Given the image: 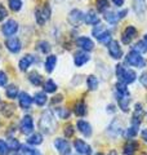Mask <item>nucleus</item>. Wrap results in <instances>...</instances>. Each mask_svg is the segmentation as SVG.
<instances>
[{
    "label": "nucleus",
    "instance_id": "1",
    "mask_svg": "<svg viewBox=\"0 0 147 155\" xmlns=\"http://www.w3.org/2000/svg\"><path fill=\"white\" fill-rule=\"evenodd\" d=\"M39 128L41 129L43 133L45 134H53L57 129V120L51 111H44L41 114L40 122H39Z\"/></svg>",
    "mask_w": 147,
    "mask_h": 155
},
{
    "label": "nucleus",
    "instance_id": "2",
    "mask_svg": "<svg viewBox=\"0 0 147 155\" xmlns=\"http://www.w3.org/2000/svg\"><path fill=\"white\" fill-rule=\"evenodd\" d=\"M125 62H126V65L133 66V67H143L146 65L145 58L142 57L141 53L136 52V51H132V52H129L128 54H126Z\"/></svg>",
    "mask_w": 147,
    "mask_h": 155
},
{
    "label": "nucleus",
    "instance_id": "3",
    "mask_svg": "<svg viewBox=\"0 0 147 155\" xmlns=\"http://www.w3.org/2000/svg\"><path fill=\"white\" fill-rule=\"evenodd\" d=\"M67 19L72 26H80V23L85 19V14L83 13L80 9H72V11L68 13Z\"/></svg>",
    "mask_w": 147,
    "mask_h": 155
},
{
    "label": "nucleus",
    "instance_id": "4",
    "mask_svg": "<svg viewBox=\"0 0 147 155\" xmlns=\"http://www.w3.org/2000/svg\"><path fill=\"white\" fill-rule=\"evenodd\" d=\"M121 130H122V123L117 118H115V119H112V122L110 123L109 128H107V136H110L112 138H116L121 133Z\"/></svg>",
    "mask_w": 147,
    "mask_h": 155
},
{
    "label": "nucleus",
    "instance_id": "5",
    "mask_svg": "<svg viewBox=\"0 0 147 155\" xmlns=\"http://www.w3.org/2000/svg\"><path fill=\"white\" fill-rule=\"evenodd\" d=\"M35 18H36V22L39 23L40 26H43L49 18H51V9H49L48 5H45L41 9H36L35 11Z\"/></svg>",
    "mask_w": 147,
    "mask_h": 155
},
{
    "label": "nucleus",
    "instance_id": "6",
    "mask_svg": "<svg viewBox=\"0 0 147 155\" xmlns=\"http://www.w3.org/2000/svg\"><path fill=\"white\" fill-rule=\"evenodd\" d=\"M17 30H18V23L14 21V19H9V21H7L2 27L4 36H13L14 34L17 32Z\"/></svg>",
    "mask_w": 147,
    "mask_h": 155
},
{
    "label": "nucleus",
    "instance_id": "7",
    "mask_svg": "<svg viewBox=\"0 0 147 155\" xmlns=\"http://www.w3.org/2000/svg\"><path fill=\"white\" fill-rule=\"evenodd\" d=\"M107 45H109V53H110V56L114 58V60H120L121 56H122V51H121V48H120L119 41H117V40H111Z\"/></svg>",
    "mask_w": 147,
    "mask_h": 155
},
{
    "label": "nucleus",
    "instance_id": "8",
    "mask_svg": "<svg viewBox=\"0 0 147 155\" xmlns=\"http://www.w3.org/2000/svg\"><path fill=\"white\" fill-rule=\"evenodd\" d=\"M142 119H143V107H142L141 104H136L133 115H132V125L139 127V124L142 123Z\"/></svg>",
    "mask_w": 147,
    "mask_h": 155
},
{
    "label": "nucleus",
    "instance_id": "9",
    "mask_svg": "<svg viewBox=\"0 0 147 155\" xmlns=\"http://www.w3.org/2000/svg\"><path fill=\"white\" fill-rule=\"evenodd\" d=\"M54 147L57 149V151L60 153L61 155H67L70 154L71 151V146L70 143H68V141H66V140L63 138H57L54 141Z\"/></svg>",
    "mask_w": 147,
    "mask_h": 155
},
{
    "label": "nucleus",
    "instance_id": "10",
    "mask_svg": "<svg viewBox=\"0 0 147 155\" xmlns=\"http://www.w3.org/2000/svg\"><path fill=\"white\" fill-rule=\"evenodd\" d=\"M76 45L80 48V49H83L84 52H90L94 49V43H93L92 39L87 38V36H81L76 40Z\"/></svg>",
    "mask_w": 147,
    "mask_h": 155
},
{
    "label": "nucleus",
    "instance_id": "11",
    "mask_svg": "<svg viewBox=\"0 0 147 155\" xmlns=\"http://www.w3.org/2000/svg\"><path fill=\"white\" fill-rule=\"evenodd\" d=\"M21 132L23 134H31L34 132V120L30 115L23 116L21 120Z\"/></svg>",
    "mask_w": 147,
    "mask_h": 155
},
{
    "label": "nucleus",
    "instance_id": "12",
    "mask_svg": "<svg viewBox=\"0 0 147 155\" xmlns=\"http://www.w3.org/2000/svg\"><path fill=\"white\" fill-rule=\"evenodd\" d=\"M74 147L81 155H92V147L85 141H83V140H75Z\"/></svg>",
    "mask_w": 147,
    "mask_h": 155
},
{
    "label": "nucleus",
    "instance_id": "13",
    "mask_svg": "<svg viewBox=\"0 0 147 155\" xmlns=\"http://www.w3.org/2000/svg\"><path fill=\"white\" fill-rule=\"evenodd\" d=\"M137 36V30L134 26H126L125 30L122 31V35H121V41L124 44H129V43L133 40V39Z\"/></svg>",
    "mask_w": 147,
    "mask_h": 155
},
{
    "label": "nucleus",
    "instance_id": "14",
    "mask_svg": "<svg viewBox=\"0 0 147 155\" xmlns=\"http://www.w3.org/2000/svg\"><path fill=\"white\" fill-rule=\"evenodd\" d=\"M116 97H117V102H119V106L120 109L126 113L129 110V104H130V93H116Z\"/></svg>",
    "mask_w": 147,
    "mask_h": 155
},
{
    "label": "nucleus",
    "instance_id": "15",
    "mask_svg": "<svg viewBox=\"0 0 147 155\" xmlns=\"http://www.w3.org/2000/svg\"><path fill=\"white\" fill-rule=\"evenodd\" d=\"M5 47H7V49L9 52H12V53H18L22 48L21 41H19V39H17V38L8 39V40L5 41Z\"/></svg>",
    "mask_w": 147,
    "mask_h": 155
},
{
    "label": "nucleus",
    "instance_id": "16",
    "mask_svg": "<svg viewBox=\"0 0 147 155\" xmlns=\"http://www.w3.org/2000/svg\"><path fill=\"white\" fill-rule=\"evenodd\" d=\"M32 101H34V98H32L30 94H27L26 92H22V93H19L18 102H19V106H21V109H23V110L30 109Z\"/></svg>",
    "mask_w": 147,
    "mask_h": 155
},
{
    "label": "nucleus",
    "instance_id": "17",
    "mask_svg": "<svg viewBox=\"0 0 147 155\" xmlns=\"http://www.w3.org/2000/svg\"><path fill=\"white\" fill-rule=\"evenodd\" d=\"M77 129H79V132L83 133L85 136V137H90L92 136V125L85 122V120H77Z\"/></svg>",
    "mask_w": 147,
    "mask_h": 155
},
{
    "label": "nucleus",
    "instance_id": "18",
    "mask_svg": "<svg viewBox=\"0 0 147 155\" xmlns=\"http://www.w3.org/2000/svg\"><path fill=\"white\" fill-rule=\"evenodd\" d=\"M89 60H90V57H89V54H88V53H85V52H77L76 54H75V57H74V62H75V65H76L77 67L85 65Z\"/></svg>",
    "mask_w": 147,
    "mask_h": 155
},
{
    "label": "nucleus",
    "instance_id": "19",
    "mask_svg": "<svg viewBox=\"0 0 147 155\" xmlns=\"http://www.w3.org/2000/svg\"><path fill=\"white\" fill-rule=\"evenodd\" d=\"M133 9L137 16H143L146 12V0H133Z\"/></svg>",
    "mask_w": 147,
    "mask_h": 155
},
{
    "label": "nucleus",
    "instance_id": "20",
    "mask_svg": "<svg viewBox=\"0 0 147 155\" xmlns=\"http://www.w3.org/2000/svg\"><path fill=\"white\" fill-rule=\"evenodd\" d=\"M32 62H34V57L31 54H27V56H24L21 58V61H19V70L21 71H27V69L32 65Z\"/></svg>",
    "mask_w": 147,
    "mask_h": 155
},
{
    "label": "nucleus",
    "instance_id": "21",
    "mask_svg": "<svg viewBox=\"0 0 147 155\" xmlns=\"http://www.w3.org/2000/svg\"><path fill=\"white\" fill-rule=\"evenodd\" d=\"M137 147H138V145H137L136 141H133V140H129V141H126L124 147H122V150H124V154L125 155H133L136 153Z\"/></svg>",
    "mask_w": 147,
    "mask_h": 155
},
{
    "label": "nucleus",
    "instance_id": "22",
    "mask_svg": "<svg viewBox=\"0 0 147 155\" xmlns=\"http://www.w3.org/2000/svg\"><path fill=\"white\" fill-rule=\"evenodd\" d=\"M136 79H137V75L133 70H125L120 81H122V83H125V84H132L136 81Z\"/></svg>",
    "mask_w": 147,
    "mask_h": 155
},
{
    "label": "nucleus",
    "instance_id": "23",
    "mask_svg": "<svg viewBox=\"0 0 147 155\" xmlns=\"http://www.w3.org/2000/svg\"><path fill=\"white\" fill-rule=\"evenodd\" d=\"M85 22L88 23V25L96 26V25L100 23V17L97 16V13L94 11H89V12L85 14Z\"/></svg>",
    "mask_w": 147,
    "mask_h": 155
},
{
    "label": "nucleus",
    "instance_id": "24",
    "mask_svg": "<svg viewBox=\"0 0 147 155\" xmlns=\"http://www.w3.org/2000/svg\"><path fill=\"white\" fill-rule=\"evenodd\" d=\"M74 113H75L77 116H84L87 115V105L84 101H77L74 106Z\"/></svg>",
    "mask_w": 147,
    "mask_h": 155
},
{
    "label": "nucleus",
    "instance_id": "25",
    "mask_svg": "<svg viewBox=\"0 0 147 155\" xmlns=\"http://www.w3.org/2000/svg\"><path fill=\"white\" fill-rule=\"evenodd\" d=\"M28 80L32 83V85L35 87H40L43 84V76L39 74L38 71H32L28 74Z\"/></svg>",
    "mask_w": 147,
    "mask_h": 155
},
{
    "label": "nucleus",
    "instance_id": "26",
    "mask_svg": "<svg viewBox=\"0 0 147 155\" xmlns=\"http://www.w3.org/2000/svg\"><path fill=\"white\" fill-rule=\"evenodd\" d=\"M56 64H57V57L53 56V54L48 56L47 60H45V70H47V72H52L53 70H54Z\"/></svg>",
    "mask_w": 147,
    "mask_h": 155
},
{
    "label": "nucleus",
    "instance_id": "27",
    "mask_svg": "<svg viewBox=\"0 0 147 155\" xmlns=\"http://www.w3.org/2000/svg\"><path fill=\"white\" fill-rule=\"evenodd\" d=\"M19 155H43V154L39 151V150L28 147L27 145H22V146L19 147Z\"/></svg>",
    "mask_w": 147,
    "mask_h": 155
},
{
    "label": "nucleus",
    "instance_id": "28",
    "mask_svg": "<svg viewBox=\"0 0 147 155\" xmlns=\"http://www.w3.org/2000/svg\"><path fill=\"white\" fill-rule=\"evenodd\" d=\"M87 84H88V89L89 91H96L98 88L100 81H98L96 75H89L88 76V79H87Z\"/></svg>",
    "mask_w": 147,
    "mask_h": 155
},
{
    "label": "nucleus",
    "instance_id": "29",
    "mask_svg": "<svg viewBox=\"0 0 147 155\" xmlns=\"http://www.w3.org/2000/svg\"><path fill=\"white\" fill-rule=\"evenodd\" d=\"M0 110H2V113H3L4 116L9 118V116H12L13 113H14V106L11 105V104H2V106H0Z\"/></svg>",
    "mask_w": 147,
    "mask_h": 155
},
{
    "label": "nucleus",
    "instance_id": "30",
    "mask_svg": "<svg viewBox=\"0 0 147 155\" xmlns=\"http://www.w3.org/2000/svg\"><path fill=\"white\" fill-rule=\"evenodd\" d=\"M105 19L110 23V25H115V23H117V21H119L120 18H119V14H117V13L110 11V12H106Z\"/></svg>",
    "mask_w": 147,
    "mask_h": 155
},
{
    "label": "nucleus",
    "instance_id": "31",
    "mask_svg": "<svg viewBox=\"0 0 147 155\" xmlns=\"http://www.w3.org/2000/svg\"><path fill=\"white\" fill-rule=\"evenodd\" d=\"M5 94L8 98H11V100H14L17 97L18 94V88L14 84H11V85H8L7 87V89H5Z\"/></svg>",
    "mask_w": 147,
    "mask_h": 155
},
{
    "label": "nucleus",
    "instance_id": "32",
    "mask_svg": "<svg viewBox=\"0 0 147 155\" xmlns=\"http://www.w3.org/2000/svg\"><path fill=\"white\" fill-rule=\"evenodd\" d=\"M41 142H43V136L40 133H34L27 138V143H30V145H36L38 146Z\"/></svg>",
    "mask_w": 147,
    "mask_h": 155
},
{
    "label": "nucleus",
    "instance_id": "33",
    "mask_svg": "<svg viewBox=\"0 0 147 155\" xmlns=\"http://www.w3.org/2000/svg\"><path fill=\"white\" fill-rule=\"evenodd\" d=\"M47 96L45 93H43V92H38V93L35 94V97H34V101H35V104L38 106H43V105H45L47 102Z\"/></svg>",
    "mask_w": 147,
    "mask_h": 155
},
{
    "label": "nucleus",
    "instance_id": "34",
    "mask_svg": "<svg viewBox=\"0 0 147 155\" xmlns=\"http://www.w3.org/2000/svg\"><path fill=\"white\" fill-rule=\"evenodd\" d=\"M44 91L48 92V93H54L57 91V84L52 79H48L45 81V84H44Z\"/></svg>",
    "mask_w": 147,
    "mask_h": 155
},
{
    "label": "nucleus",
    "instance_id": "35",
    "mask_svg": "<svg viewBox=\"0 0 147 155\" xmlns=\"http://www.w3.org/2000/svg\"><path fill=\"white\" fill-rule=\"evenodd\" d=\"M97 39H98L100 43H102V44H109V43L111 41V32L109 30H106V31L102 32Z\"/></svg>",
    "mask_w": 147,
    "mask_h": 155
},
{
    "label": "nucleus",
    "instance_id": "36",
    "mask_svg": "<svg viewBox=\"0 0 147 155\" xmlns=\"http://www.w3.org/2000/svg\"><path fill=\"white\" fill-rule=\"evenodd\" d=\"M56 113H57V116L60 119H68L70 118V115H71L70 110L66 109V107H57Z\"/></svg>",
    "mask_w": 147,
    "mask_h": 155
},
{
    "label": "nucleus",
    "instance_id": "37",
    "mask_svg": "<svg viewBox=\"0 0 147 155\" xmlns=\"http://www.w3.org/2000/svg\"><path fill=\"white\" fill-rule=\"evenodd\" d=\"M8 3H9V8H11L13 12L21 11V8H22V2L21 0H8Z\"/></svg>",
    "mask_w": 147,
    "mask_h": 155
},
{
    "label": "nucleus",
    "instance_id": "38",
    "mask_svg": "<svg viewBox=\"0 0 147 155\" xmlns=\"http://www.w3.org/2000/svg\"><path fill=\"white\" fill-rule=\"evenodd\" d=\"M96 5L100 12H105L109 8V0H96Z\"/></svg>",
    "mask_w": 147,
    "mask_h": 155
},
{
    "label": "nucleus",
    "instance_id": "39",
    "mask_svg": "<svg viewBox=\"0 0 147 155\" xmlns=\"http://www.w3.org/2000/svg\"><path fill=\"white\" fill-rule=\"evenodd\" d=\"M103 31H106V27H105L103 25H101V23H98V25H96V26H94V28H93L92 34H93V36L98 38V36H100Z\"/></svg>",
    "mask_w": 147,
    "mask_h": 155
},
{
    "label": "nucleus",
    "instance_id": "40",
    "mask_svg": "<svg viewBox=\"0 0 147 155\" xmlns=\"http://www.w3.org/2000/svg\"><path fill=\"white\" fill-rule=\"evenodd\" d=\"M38 48H39V49H40L43 53H48V52H51V44H49L48 41H45V40L39 41Z\"/></svg>",
    "mask_w": 147,
    "mask_h": 155
},
{
    "label": "nucleus",
    "instance_id": "41",
    "mask_svg": "<svg viewBox=\"0 0 147 155\" xmlns=\"http://www.w3.org/2000/svg\"><path fill=\"white\" fill-rule=\"evenodd\" d=\"M8 147H9V150H18L19 147H21V145H19L18 140L11 138L9 140V142H8Z\"/></svg>",
    "mask_w": 147,
    "mask_h": 155
},
{
    "label": "nucleus",
    "instance_id": "42",
    "mask_svg": "<svg viewBox=\"0 0 147 155\" xmlns=\"http://www.w3.org/2000/svg\"><path fill=\"white\" fill-rule=\"evenodd\" d=\"M8 151H9L8 143L4 140H0V155H7Z\"/></svg>",
    "mask_w": 147,
    "mask_h": 155
},
{
    "label": "nucleus",
    "instance_id": "43",
    "mask_svg": "<svg viewBox=\"0 0 147 155\" xmlns=\"http://www.w3.org/2000/svg\"><path fill=\"white\" fill-rule=\"evenodd\" d=\"M133 51H136V52H141V53H143V52H146L147 51V48H146V45H145V43H143V40L142 41H138L137 44L134 45V49Z\"/></svg>",
    "mask_w": 147,
    "mask_h": 155
},
{
    "label": "nucleus",
    "instance_id": "44",
    "mask_svg": "<svg viewBox=\"0 0 147 155\" xmlns=\"http://www.w3.org/2000/svg\"><path fill=\"white\" fill-rule=\"evenodd\" d=\"M63 132H65L66 137H72L74 132H75V129H74V127H72L71 124H68V125H66V127H65V130H63Z\"/></svg>",
    "mask_w": 147,
    "mask_h": 155
},
{
    "label": "nucleus",
    "instance_id": "45",
    "mask_svg": "<svg viewBox=\"0 0 147 155\" xmlns=\"http://www.w3.org/2000/svg\"><path fill=\"white\" fill-rule=\"evenodd\" d=\"M138 132V127H136V125H132V127L126 130V137H134Z\"/></svg>",
    "mask_w": 147,
    "mask_h": 155
},
{
    "label": "nucleus",
    "instance_id": "46",
    "mask_svg": "<svg viewBox=\"0 0 147 155\" xmlns=\"http://www.w3.org/2000/svg\"><path fill=\"white\" fill-rule=\"evenodd\" d=\"M125 67L122 66V65H117L116 66V76L119 78V79L121 80V78H122V75H124V72H125Z\"/></svg>",
    "mask_w": 147,
    "mask_h": 155
},
{
    "label": "nucleus",
    "instance_id": "47",
    "mask_svg": "<svg viewBox=\"0 0 147 155\" xmlns=\"http://www.w3.org/2000/svg\"><path fill=\"white\" fill-rule=\"evenodd\" d=\"M8 83V76L4 71H0V87H5Z\"/></svg>",
    "mask_w": 147,
    "mask_h": 155
},
{
    "label": "nucleus",
    "instance_id": "48",
    "mask_svg": "<svg viewBox=\"0 0 147 155\" xmlns=\"http://www.w3.org/2000/svg\"><path fill=\"white\" fill-rule=\"evenodd\" d=\"M7 16H8V12H7L5 7H4L3 4H0V21H3Z\"/></svg>",
    "mask_w": 147,
    "mask_h": 155
},
{
    "label": "nucleus",
    "instance_id": "49",
    "mask_svg": "<svg viewBox=\"0 0 147 155\" xmlns=\"http://www.w3.org/2000/svg\"><path fill=\"white\" fill-rule=\"evenodd\" d=\"M139 81H141V84L145 87V88L147 89V72H143V74L141 75L139 78Z\"/></svg>",
    "mask_w": 147,
    "mask_h": 155
},
{
    "label": "nucleus",
    "instance_id": "50",
    "mask_svg": "<svg viewBox=\"0 0 147 155\" xmlns=\"http://www.w3.org/2000/svg\"><path fill=\"white\" fill-rule=\"evenodd\" d=\"M126 13H128V9H122V11L119 12L117 14H119V18H124L126 16Z\"/></svg>",
    "mask_w": 147,
    "mask_h": 155
},
{
    "label": "nucleus",
    "instance_id": "51",
    "mask_svg": "<svg viewBox=\"0 0 147 155\" xmlns=\"http://www.w3.org/2000/svg\"><path fill=\"white\" fill-rule=\"evenodd\" d=\"M112 2H114V4L117 7H121L122 4H124V0H112Z\"/></svg>",
    "mask_w": 147,
    "mask_h": 155
},
{
    "label": "nucleus",
    "instance_id": "52",
    "mask_svg": "<svg viewBox=\"0 0 147 155\" xmlns=\"http://www.w3.org/2000/svg\"><path fill=\"white\" fill-rule=\"evenodd\" d=\"M141 136H142V138L145 140V141L147 142V129H143L142 130V133H141Z\"/></svg>",
    "mask_w": 147,
    "mask_h": 155
},
{
    "label": "nucleus",
    "instance_id": "53",
    "mask_svg": "<svg viewBox=\"0 0 147 155\" xmlns=\"http://www.w3.org/2000/svg\"><path fill=\"white\" fill-rule=\"evenodd\" d=\"M107 111H109V113H115V106L114 105H109L107 106Z\"/></svg>",
    "mask_w": 147,
    "mask_h": 155
},
{
    "label": "nucleus",
    "instance_id": "54",
    "mask_svg": "<svg viewBox=\"0 0 147 155\" xmlns=\"http://www.w3.org/2000/svg\"><path fill=\"white\" fill-rule=\"evenodd\" d=\"M143 43H145V45H146V48H147V34H146L145 38H143Z\"/></svg>",
    "mask_w": 147,
    "mask_h": 155
},
{
    "label": "nucleus",
    "instance_id": "55",
    "mask_svg": "<svg viewBox=\"0 0 147 155\" xmlns=\"http://www.w3.org/2000/svg\"><path fill=\"white\" fill-rule=\"evenodd\" d=\"M109 155H117V153L115 151V150H111V151H110V154Z\"/></svg>",
    "mask_w": 147,
    "mask_h": 155
},
{
    "label": "nucleus",
    "instance_id": "56",
    "mask_svg": "<svg viewBox=\"0 0 147 155\" xmlns=\"http://www.w3.org/2000/svg\"><path fill=\"white\" fill-rule=\"evenodd\" d=\"M54 2H56V3H62L63 0H54Z\"/></svg>",
    "mask_w": 147,
    "mask_h": 155
},
{
    "label": "nucleus",
    "instance_id": "57",
    "mask_svg": "<svg viewBox=\"0 0 147 155\" xmlns=\"http://www.w3.org/2000/svg\"><path fill=\"white\" fill-rule=\"evenodd\" d=\"M96 155H103V154H102V153H98V154H96Z\"/></svg>",
    "mask_w": 147,
    "mask_h": 155
}]
</instances>
